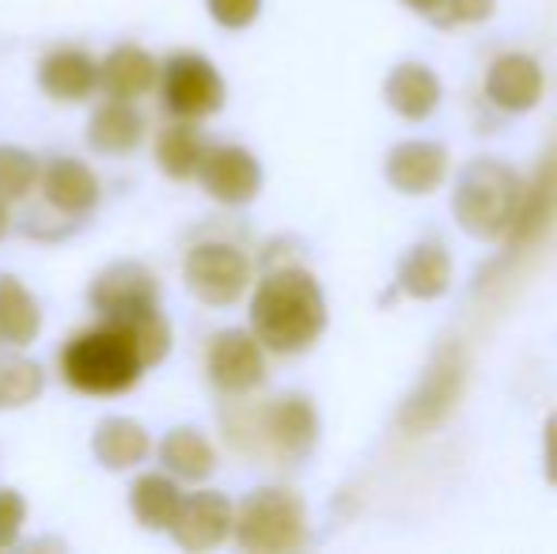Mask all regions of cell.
Here are the masks:
<instances>
[{
    "label": "cell",
    "instance_id": "obj_11",
    "mask_svg": "<svg viewBox=\"0 0 557 554\" xmlns=\"http://www.w3.org/2000/svg\"><path fill=\"white\" fill-rule=\"evenodd\" d=\"M557 221V145L543 156L531 186H523L520 213H516L512 229L505 232V244L512 255H523L554 229Z\"/></svg>",
    "mask_w": 557,
    "mask_h": 554
},
{
    "label": "cell",
    "instance_id": "obj_34",
    "mask_svg": "<svg viewBox=\"0 0 557 554\" xmlns=\"http://www.w3.org/2000/svg\"><path fill=\"white\" fill-rule=\"evenodd\" d=\"M403 4H406V8H413V12H421V15L429 20V15H433L436 8L444 4V0H403Z\"/></svg>",
    "mask_w": 557,
    "mask_h": 554
},
{
    "label": "cell",
    "instance_id": "obj_15",
    "mask_svg": "<svg viewBox=\"0 0 557 554\" xmlns=\"http://www.w3.org/2000/svg\"><path fill=\"white\" fill-rule=\"evenodd\" d=\"M383 171L398 194H433L447 175V148L436 140H403L387 152Z\"/></svg>",
    "mask_w": 557,
    "mask_h": 554
},
{
    "label": "cell",
    "instance_id": "obj_16",
    "mask_svg": "<svg viewBox=\"0 0 557 554\" xmlns=\"http://www.w3.org/2000/svg\"><path fill=\"white\" fill-rule=\"evenodd\" d=\"M38 84L50 99L58 103H84V99L96 96L99 88V61L91 53L65 46V50H53L38 65Z\"/></svg>",
    "mask_w": 557,
    "mask_h": 554
},
{
    "label": "cell",
    "instance_id": "obj_1",
    "mask_svg": "<svg viewBox=\"0 0 557 554\" xmlns=\"http://www.w3.org/2000/svg\"><path fill=\"white\" fill-rule=\"evenodd\" d=\"M250 331L273 354H304L326 331V300L319 281L300 267L273 270L250 296Z\"/></svg>",
    "mask_w": 557,
    "mask_h": 554
},
{
    "label": "cell",
    "instance_id": "obj_31",
    "mask_svg": "<svg viewBox=\"0 0 557 554\" xmlns=\"http://www.w3.org/2000/svg\"><path fill=\"white\" fill-rule=\"evenodd\" d=\"M258 12H262V0H209V15L227 30L250 27L258 20Z\"/></svg>",
    "mask_w": 557,
    "mask_h": 554
},
{
    "label": "cell",
    "instance_id": "obj_2",
    "mask_svg": "<svg viewBox=\"0 0 557 554\" xmlns=\"http://www.w3.org/2000/svg\"><path fill=\"white\" fill-rule=\"evenodd\" d=\"M224 433L247 456L300 464L319 441V415L304 395H281L265 407L239 403L224 410Z\"/></svg>",
    "mask_w": 557,
    "mask_h": 554
},
{
    "label": "cell",
    "instance_id": "obj_26",
    "mask_svg": "<svg viewBox=\"0 0 557 554\" xmlns=\"http://www.w3.org/2000/svg\"><path fill=\"white\" fill-rule=\"evenodd\" d=\"M42 331L38 300L23 288V281L0 274V338L12 346H30Z\"/></svg>",
    "mask_w": 557,
    "mask_h": 554
},
{
    "label": "cell",
    "instance_id": "obj_32",
    "mask_svg": "<svg viewBox=\"0 0 557 554\" xmlns=\"http://www.w3.org/2000/svg\"><path fill=\"white\" fill-rule=\"evenodd\" d=\"M23 520H27V502L15 490H0V547H12L20 540Z\"/></svg>",
    "mask_w": 557,
    "mask_h": 554
},
{
    "label": "cell",
    "instance_id": "obj_25",
    "mask_svg": "<svg viewBox=\"0 0 557 554\" xmlns=\"http://www.w3.org/2000/svg\"><path fill=\"white\" fill-rule=\"evenodd\" d=\"M178 502H183V494H178L175 479L156 475V471L140 475L129 490L133 517H137V525L148 528V532H168L171 520H175V513H178Z\"/></svg>",
    "mask_w": 557,
    "mask_h": 554
},
{
    "label": "cell",
    "instance_id": "obj_24",
    "mask_svg": "<svg viewBox=\"0 0 557 554\" xmlns=\"http://www.w3.org/2000/svg\"><path fill=\"white\" fill-rule=\"evenodd\" d=\"M206 152H209V140L190 119H175L156 137V163L171 178H194L201 171Z\"/></svg>",
    "mask_w": 557,
    "mask_h": 554
},
{
    "label": "cell",
    "instance_id": "obj_28",
    "mask_svg": "<svg viewBox=\"0 0 557 554\" xmlns=\"http://www.w3.org/2000/svg\"><path fill=\"white\" fill-rule=\"evenodd\" d=\"M38 175H42V168H38V160L27 148L0 145V201L27 198L38 186Z\"/></svg>",
    "mask_w": 557,
    "mask_h": 554
},
{
    "label": "cell",
    "instance_id": "obj_27",
    "mask_svg": "<svg viewBox=\"0 0 557 554\" xmlns=\"http://www.w3.org/2000/svg\"><path fill=\"white\" fill-rule=\"evenodd\" d=\"M125 331H129V338H133V346H137V357H140V365H160L163 357H168V349H171V323L160 316V308H148V311H140V316H133V319H125Z\"/></svg>",
    "mask_w": 557,
    "mask_h": 554
},
{
    "label": "cell",
    "instance_id": "obj_22",
    "mask_svg": "<svg viewBox=\"0 0 557 554\" xmlns=\"http://www.w3.org/2000/svg\"><path fill=\"white\" fill-rule=\"evenodd\" d=\"M160 464L183 482H206L216 471V448L206 441V433L178 426L160 441Z\"/></svg>",
    "mask_w": 557,
    "mask_h": 554
},
{
    "label": "cell",
    "instance_id": "obj_10",
    "mask_svg": "<svg viewBox=\"0 0 557 554\" xmlns=\"http://www.w3.org/2000/svg\"><path fill=\"white\" fill-rule=\"evenodd\" d=\"M206 372L224 395H247L265 380V354L255 331H221L206 349Z\"/></svg>",
    "mask_w": 557,
    "mask_h": 554
},
{
    "label": "cell",
    "instance_id": "obj_18",
    "mask_svg": "<svg viewBox=\"0 0 557 554\" xmlns=\"http://www.w3.org/2000/svg\"><path fill=\"white\" fill-rule=\"evenodd\" d=\"M42 183V194L58 213H69V217H84L88 209H96L99 201V178L88 163L81 160H53L50 168L38 175Z\"/></svg>",
    "mask_w": 557,
    "mask_h": 554
},
{
    "label": "cell",
    "instance_id": "obj_13",
    "mask_svg": "<svg viewBox=\"0 0 557 554\" xmlns=\"http://www.w3.org/2000/svg\"><path fill=\"white\" fill-rule=\"evenodd\" d=\"M201 186L209 198L224 201V206H247L258 190H262V168L258 160L239 145H216L201 160Z\"/></svg>",
    "mask_w": 557,
    "mask_h": 554
},
{
    "label": "cell",
    "instance_id": "obj_14",
    "mask_svg": "<svg viewBox=\"0 0 557 554\" xmlns=\"http://www.w3.org/2000/svg\"><path fill=\"white\" fill-rule=\"evenodd\" d=\"M546 76L543 65L528 53H500L497 61L485 73V96H490L493 107L508 114H523L543 99Z\"/></svg>",
    "mask_w": 557,
    "mask_h": 554
},
{
    "label": "cell",
    "instance_id": "obj_20",
    "mask_svg": "<svg viewBox=\"0 0 557 554\" xmlns=\"http://www.w3.org/2000/svg\"><path fill=\"white\" fill-rule=\"evenodd\" d=\"M383 96H387L395 114H403V119H410V122H421L441 103V81L433 76V69L406 61V65H398L395 73L387 76Z\"/></svg>",
    "mask_w": 557,
    "mask_h": 554
},
{
    "label": "cell",
    "instance_id": "obj_21",
    "mask_svg": "<svg viewBox=\"0 0 557 554\" xmlns=\"http://www.w3.org/2000/svg\"><path fill=\"white\" fill-rule=\"evenodd\" d=\"M148 448L152 441H148L145 426L133 418H103L91 436V452L107 471H129L148 456Z\"/></svg>",
    "mask_w": 557,
    "mask_h": 554
},
{
    "label": "cell",
    "instance_id": "obj_30",
    "mask_svg": "<svg viewBox=\"0 0 557 554\" xmlns=\"http://www.w3.org/2000/svg\"><path fill=\"white\" fill-rule=\"evenodd\" d=\"M493 8H497V0H444V4L429 15V23L444 30L467 27V23H485L493 15Z\"/></svg>",
    "mask_w": 557,
    "mask_h": 554
},
{
    "label": "cell",
    "instance_id": "obj_33",
    "mask_svg": "<svg viewBox=\"0 0 557 554\" xmlns=\"http://www.w3.org/2000/svg\"><path fill=\"white\" fill-rule=\"evenodd\" d=\"M543 467H546V482L557 487V410L543 426Z\"/></svg>",
    "mask_w": 557,
    "mask_h": 554
},
{
    "label": "cell",
    "instance_id": "obj_23",
    "mask_svg": "<svg viewBox=\"0 0 557 554\" xmlns=\"http://www.w3.org/2000/svg\"><path fill=\"white\" fill-rule=\"evenodd\" d=\"M145 137V119L133 103L125 99H111L107 107H99L96 119L88 122V145L96 152H107V156H125L140 145Z\"/></svg>",
    "mask_w": 557,
    "mask_h": 554
},
{
    "label": "cell",
    "instance_id": "obj_6",
    "mask_svg": "<svg viewBox=\"0 0 557 554\" xmlns=\"http://www.w3.org/2000/svg\"><path fill=\"white\" fill-rule=\"evenodd\" d=\"M467 372H470V361L459 342H447V346L436 349L425 377H421V384L413 387L410 399L398 410V429L410 436H425V433H433V429H441L444 421L451 418L462 392H467Z\"/></svg>",
    "mask_w": 557,
    "mask_h": 554
},
{
    "label": "cell",
    "instance_id": "obj_7",
    "mask_svg": "<svg viewBox=\"0 0 557 554\" xmlns=\"http://www.w3.org/2000/svg\"><path fill=\"white\" fill-rule=\"evenodd\" d=\"M160 96L175 119H209L224 107V76L201 53H175L160 65Z\"/></svg>",
    "mask_w": 557,
    "mask_h": 554
},
{
    "label": "cell",
    "instance_id": "obj_35",
    "mask_svg": "<svg viewBox=\"0 0 557 554\" xmlns=\"http://www.w3.org/2000/svg\"><path fill=\"white\" fill-rule=\"evenodd\" d=\"M8 221H12V217H8V201H0V239L8 236Z\"/></svg>",
    "mask_w": 557,
    "mask_h": 554
},
{
    "label": "cell",
    "instance_id": "obj_19",
    "mask_svg": "<svg viewBox=\"0 0 557 554\" xmlns=\"http://www.w3.org/2000/svg\"><path fill=\"white\" fill-rule=\"evenodd\" d=\"M451 285V255L441 239H425V244L410 247L406 259L398 262V288L413 300H436Z\"/></svg>",
    "mask_w": 557,
    "mask_h": 554
},
{
    "label": "cell",
    "instance_id": "obj_5",
    "mask_svg": "<svg viewBox=\"0 0 557 554\" xmlns=\"http://www.w3.org/2000/svg\"><path fill=\"white\" fill-rule=\"evenodd\" d=\"M232 532L243 551H296L308 540V513H304L300 494H293L285 487H262L243 497V505L232 517Z\"/></svg>",
    "mask_w": 557,
    "mask_h": 554
},
{
    "label": "cell",
    "instance_id": "obj_29",
    "mask_svg": "<svg viewBox=\"0 0 557 554\" xmlns=\"http://www.w3.org/2000/svg\"><path fill=\"white\" fill-rule=\"evenodd\" d=\"M42 392V369L23 357L0 361V407H27Z\"/></svg>",
    "mask_w": 557,
    "mask_h": 554
},
{
    "label": "cell",
    "instance_id": "obj_3",
    "mask_svg": "<svg viewBox=\"0 0 557 554\" xmlns=\"http://www.w3.org/2000/svg\"><path fill=\"white\" fill-rule=\"evenodd\" d=\"M520 198L523 178L508 163L482 156V160H470L459 171L451 213L467 236L482 239V244H497L512 229L516 213H520Z\"/></svg>",
    "mask_w": 557,
    "mask_h": 554
},
{
    "label": "cell",
    "instance_id": "obj_12",
    "mask_svg": "<svg viewBox=\"0 0 557 554\" xmlns=\"http://www.w3.org/2000/svg\"><path fill=\"white\" fill-rule=\"evenodd\" d=\"M232 517L235 509L221 490H198V494L178 502V513L168 532L186 551H213L232 535Z\"/></svg>",
    "mask_w": 557,
    "mask_h": 554
},
{
    "label": "cell",
    "instance_id": "obj_8",
    "mask_svg": "<svg viewBox=\"0 0 557 554\" xmlns=\"http://www.w3.org/2000/svg\"><path fill=\"white\" fill-rule=\"evenodd\" d=\"M183 274L201 304L227 308L250 285V259L232 244H198L186 251Z\"/></svg>",
    "mask_w": 557,
    "mask_h": 554
},
{
    "label": "cell",
    "instance_id": "obj_4",
    "mask_svg": "<svg viewBox=\"0 0 557 554\" xmlns=\"http://www.w3.org/2000/svg\"><path fill=\"white\" fill-rule=\"evenodd\" d=\"M140 372L145 365L122 323L103 319V327L81 331L61 349V377L84 395H122L137 384Z\"/></svg>",
    "mask_w": 557,
    "mask_h": 554
},
{
    "label": "cell",
    "instance_id": "obj_17",
    "mask_svg": "<svg viewBox=\"0 0 557 554\" xmlns=\"http://www.w3.org/2000/svg\"><path fill=\"white\" fill-rule=\"evenodd\" d=\"M160 84V65L148 50L140 46H114L103 61H99V88L111 99H133L148 96Z\"/></svg>",
    "mask_w": 557,
    "mask_h": 554
},
{
    "label": "cell",
    "instance_id": "obj_9",
    "mask_svg": "<svg viewBox=\"0 0 557 554\" xmlns=\"http://www.w3.org/2000/svg\"><path fill=\"white\" fill-rule=\"evenodd\" d=\"M88 300L107 323H125L140 311L160 308V281L140 262H114L91 281Z\"/></svg>",
    "mask_w": 557,
    "mask_h": 554
}]
</instances>
